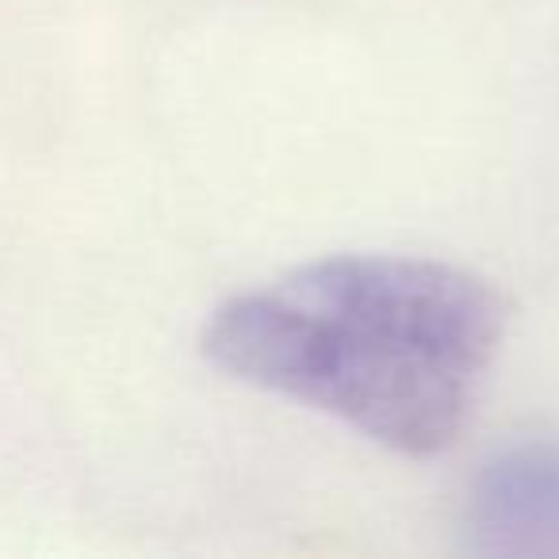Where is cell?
I'll list each match as a JSON object with an SVG mask.
<instances>
[{
	"mask_svg": "<svg viewBox=\"0 0 559 559\" xmlns=\"http://www.w3.org/2000/svg\"><path fill=\"white\" fill-rule=\"evenodd\" d=\"M506 337L490 280L429 257H322L226 299L203 330L211 365L296 399L403 456L464 433Z\"/></svg>",
	"mask_w": 559,
	"mask_h": 559,
	"instance_id": "6da1fadb",
	"label": "cell"
},
{
	"mask_svg": "<svg viewBox=\"0 0 559 559\" xmlns=\"http://www.w3.org/2000/svg\"><path fill=\"white\" fill-rule=\"evenodd\" d=\"M467 548L479 556L559 559V441L498 452L467 490Z\"/></svg>",
	"mask_w": 559,
	"mask_h": 559,
	"instance_id": "7a4b0ae2",
	"label": "cell"
}]
</instances>
